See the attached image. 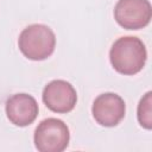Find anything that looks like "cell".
Listing matches in <instances>:
<instances>
[{"label": "cell", "instance_id": "1", "mask_svg": "<svg viewBox=\"0 0 152 152\" xmlns=\"http://www.w3.org/2000/svg\"><path fill=\"white\" fill-rule=\"evenodd\" d=\"M146 58L147 52L142 40L133 36L118 38L109 51L113 68L122 75H135L141 71Z\"/></svg>", "mask_w": 152, "mask_h": 152}, {"label": "cell", "instance_id": "2", "mask_svg": "<svg viewBox=\"0 0 152 152\" xmlns=\"http://www.w3.org/2000/svg\"><path fill=\"white\" fill-rule=\"evenodd\" d=\"M18 46L28 59L43 61L55 51L56 36L48 25L32 24L21 31L18 38Z\"/></svg>", "mask_w": 152, "mask_h": 152}, {"label": "cell", "instance_id": "3", "mask_svg": "<svg viewBox=\"0 0 152 152\" xmlns=\"http://www.w3.org/2000/svg\"><path fill=\"white\" fill-rule=\"evenodd\" d=\"M34 146L40 152H62L70 140V132L64 121L48 118L37 126L33 135Z\"/></svg>", "mask_w": 152, "mask_h": 152}, {"label": "cell", "instance_id": "4", "mask_svg": "<svg viewBox=\"0 0 152 152\" xmlns=\"http://www.w3.org/2000/svg\"><path fill=\"white\" fill-rule=\"evenodd\" d=\"M152 8L148 0H119L114 8L116 23L127 30H139L151 21Z\"/></svg>", "mask_w": 152, "mask_h": 152}, {"label": "cell", "instance_id": "5", "mask_svg": "<svg viewBox=\"0 0 152 152\" xmlns=\"http://www.w3.org/2000/svg\"><path fill=\"white\" fill-rule=\"evenodd\" d=\"M43 102L55 113H69L77 102V93L71 83L64 80H53L43 89Z\"/></svg>", "mask_w": 152, "mask_h": 152}, {"label": "cell", "instance_id": "6", "mask_svg": "<svg viewBox=\"0 0 152 152\" xmlns=\"http://www.w3.org/2000/svg\"><path fill=\"white\" fill-rule=\"evenodd\" d=\"M91 113L99 125L114 127L125 118L126 104L120 95L115 93H103L94 100Z\"/></svg>", "mask_w": 152, "mask_h": 152}, {"label": "cell", "instance_id": "7", "mask_svg": "<svg viewBox=\"0 0 152 152\" xmlns=\"http://www.w3.org/2000/svg\"><path fill=\"white\" fill-rule=\"evenodd\" d=\"M38 103L28 94H14L6 101V115L8 120L19 127L31 125L38 115Z\"/></svg>", "mask_w": 152, "mask_h": 152}, {"label": "cell", "instance_id": "8", "mask_svg": "<svg viewBox=\"0 0 152 152\" xmlns=\"http://www.w3.org/2000/svg\"><path fill=\"white\" fill-rule=\"evenodd\" d=\"M151 96H152V93L147 91L144 95V97L140 100L139 106H138V121L146 129L152 128V109H151L152 101H151Z\"/></svg>", "mask_w": 152, "mask_h": 152}]
</instances>
